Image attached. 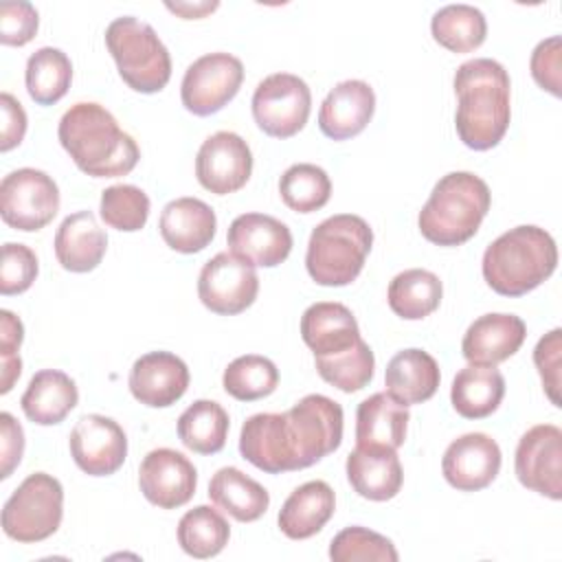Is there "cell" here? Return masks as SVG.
Segmentation results:
<instances>
[{
  "mask_svg": "<svg viewBox=\"0 0 562 562\" xmlns=\"http://www.w3.org/2000/svg\"><path fill=\"white\" fill-rule=\"evenodd\" d=\"M138 487L151 505L160 509H176L193 498L198 470L182 452L156 448L140 461Z\"/></svg>",
  "mask_w": 562,
  "mask_h": 562,
  "instance_id": "16",
  "label": "cell"
},
{
  "mask_svg": "<svg viewBox=\"0 0 562 562\" xmlns=\"http://www.w3.org/2000/svg\"><path fill=\"white\" fill-rule=\"evenodd\" d=\"M443 296L439 277L424 268H408L393 277L389 283L386 301L393 314L404 321H422L430 316Z\"/></svg>",
  "mask_w": 562,
  "mask_h": 562,
  "instance_id": "32",
  "label": "cell"
},
{
  "mask_svg": "<svg viewBox=\"0 0 562 562\" xmlns=\"http://www.w3.org/2000/svg\"><path fill=\"white\" fill-rule=\"evenodd\" d=\"M59 211L55 180L33 167L11 171L0 182V215L15 231L33 233L53 222Z\"/></svg>",
  "mask_w": 562,
  "mask_h": 562,
  "instance_id": "10",
  "label": "cell"
},
{
  "mask_svg": "<svg viewBox=\"0 0 562 562\" xmlns=\"http://www.w3.org/2000/svg\"><path fill=\"white\" fill-rule=\"evenodd\" d=\"M24 81L29 97L37 105H53L70 88L72 64L64 50L42 46L26 59Z\"/></svg>",
  "mask_w": 562,
  "mask_h": 562,
  "instance_id": "35",
  "label": "cell"
},
{
  "mask_svg": "<svg viewBox=\"0 0 562 562\" xmlns=\"http://www.w3.org/2000/svg\"><path fill=\"white\" fill-rule=\"evenodd\" d=\"M531 77L533 81L551 92L553 97H560V68H562V50H560V37L551 35L542 40L533 53H531Z\"/></svg>",
  "mask_w": 562,
  "mask_h": 562,
  "instance_id": "46",
  "label": "cell"
},
{
  "mask_svg": "<svg viewBox=\"0 0 562 562\" xmlns=\"http://www.w3.org/2000/svg\"><path fill=\"white\" fill-rule=\"evenodd\" d=\"M209 498L239 522L259 520L270 505L268 490L233 465L220 468L213 474L209 483Z\"/></svg>",
  "mask_w": 562,
  "mask_h": 562,
  "instance_id": "31",
  "label": "cell"
},
{
  "mask_svg": "<svg viewBox=\"0 0 562 562\" xmlns=\"http://www.w3.org/2000/svg\"><path fill=\"white\" fill-rule=\"evenodd\" d=\"M259 292L255 266L233 252H217L198 277V296L215 314L233 316L250 307Z\"/></svg>",
  "mask_w": 562,
  "mask_h": 562,
  "instance_id": "12",
  "label": "cell"
},
{
  "mask_svg": "<svg viewBox=\"0 0 562 562\" xmlns=\"http://www.w3.org/2000/svg\"><path fill=\"white\" fill-rule=\"evenodd\" d=\"M244 64L231 53H209L198 57L182 77V105L195 116L220 112L241 88Z\"/></svg>",
  "mask_w": 562,
  "mask_h": 562,
  "instance_id": "11",
  "label": "cell"
},
{
  "mask_svg": "<svg viewBox=\"0 0 562 562\" xmlns=\"http://www.w3.org/2000/svg\"><path fill=\"white\" fill-rule=\"evenodd\" d=\"M283 443L290 470H303L331 454L342 441V406L312 393L283 413Z\"/></svg>",
  "mask_w": 562,
  "mask_h": 562,
  "instance_id": "7",
  "label": "cell"
},
{
  "mask_svg": "<svg viewBox=\"0 0 562 562\" xmlns=\"http://www.w3.org/2000/svg\"><path fill=\"white\" fill-rule=\"evenodd\" d=\"M105 46L121 79L143 94L160 92L171 79V57L156 31L134 15L116 18L105 29Z\"/></svg>",
  "mask_w": 562,
  "mask_h": 562,
  "instance_id": "6",
  "label": "cell"
},
{
  "mask_svg": "<svg viewBox=\"0 0 562 562\" xmlns=\"http://www.w3.org/2000/svg\"><path fill=\"white\" fill-rule=\"evenodd\" d=\"M505 397V378L494 364L463 367L450 389L452 408L465 419H483L492 415Z\"/></svg>",
  "mask_w": 562,
  "mask_h": 562,
  "instance_id": "30",
  "label": "cell"
},
{
  "mask_svg": "<svg viewBox=\"0 0 562 562\" xmlns=\"http://www.w3.org/2000/svg\"><path fill=\"white\" fill-rule=\"evenodd\" d=\"M127 386L136 402L151 408H167L187 393L189 369L171 351H149L132 364Z\"/></svg>",
  "mask_w": 562,
  "mask_h": 562,
  "instance_id": "19",
  "label": "cell"
},
{
  "mask_svg": "<svg viewBox=\"0 0 562 562\" xmlns=\"http://www.w3.org/2000/svg\"><path fill=\"white\" fill-rule=\"evenodd\" d=\"M57 136L72 162L92 178L127 176L140 158L136 140L103 105L92 101L70 105L59 121Z\"/></svg>",
  "mask_w": 562,
  "mask_h": 562,
  "instance_id": "2",
  "label": "cell"
},
{
  "mask_svg": "<svg viewBox=\"0 0 562 562\" xmlns=\"http://www.w3.org/2000/svg\"><path fill=\"white\" fill-rule=\"evenodd\" d=\"M217 228L215 211L198 200V198H176L169 204H165L158 231L165 244L182 255H193L204 250Z\"/></svg>",
  "mask_w": 562,
  "mask_h": 562,
  "instance_id": "22",
  "label": "cell"
},
{
  "mask_svg": "<svg viewBox=\"0 0 562 562\" xmlns=\"http://www.w3.org/2000/svg\"><path fill=\"white\" fill-rule=\"evenodd\" d=\"M0 112H2V125H0V149L9 151L18 147L24 140L26 134V112L20 105V101L2 92L0 94Z\"/></svg>",
  "mask_w": 562,
  "mask_h": 562,
  "instance_id": "48",
  "label": "cell"
},
{
  "mask_svg": "<svg viewBox=\"0 0 562 562\" xmlns=\"http://www.w3.org/2000/svg\"><path fill=\"white\" fill-rule=\"evenodd\" d=\"M176 536L180 549L187 555L206 560L217 555L228 544L231 527L217 509L209 505H198L180 518Z\"/></svg>",
  "mask_w": 562,
  "mask_h": 562,
  "instance_id": "36",
  "label": "cell"
},
{
  "mask_svg": "<svg viewBox=\"0 0 562 562\" xmlns=\"http://www.w3.org/2000/svg\"><path fill=\"white\" fill-rule=\"evenodd\" d=\"M452 86L457 94L454 127L461 143L474 151L496 147L512 119V83L505 66L490 57L463 61Z\"/></svg>",
  "mask_w": 562,
  "mask_h": 562,
  "instance_id": "1",
  "label": "cell"
},
{
  "mask_svg": "<svg viewBox=\"0 0 562 562\" xmlns=\"http://www.w3.org/2000/svg\"><path fill=\"white\" fill-rule=\"evenodd\" d=\"M408 406L384 393H373L356 411V446L397 450L406 439Z\"/></svg>",
  "mask_w": 562,
  "mask_h": 562,
  "instance_id": "27",
  "label": "cell"
},
{
  "mask_svg": "<svg viewBox=\"0 0 562 562\" xmlns=\"http://www.w3.org/2000/svg\"><path fill=\"white\" fill-rule=\"evenodd\" d=\"M318 375L340 389L342 393H356L364 389L375 371V358L371 347L360 338L353 347H349L342 353L327 356V358H314Z\"/></svg>",
  "mask_w": 562,
  "mask_h": 562,
  "instance_id": "39",
  "label": "cell"
},
{
  "mask_svg": "<svg viewBox=\"0 0 562 562\" xmlns=\"http://www.w3.org/2000/svg\"><path fill=\"white\" fill-rule=\"evenodd\" d=\"M55 257L68 272L94 270L108 248L105 231L97 224L92 211H77L59 224L55 233Z\"/></svg>",
  "mask_w": 562,
  "mask_h": 562,
  "instance_id": "25",
  "label": "cell"
},
{
  "mask_svg": "<svg viewBox=\"0 0 562 562\" xmlns=\"http://www.w3.org/2000/svg\"><path fill=\"white\" fill-rule=\"evenodd\" d=\"M371 246L373 231L360 215H331L310 235L305 252L307 274L318 285H349L362 272Z\"/></svg>",
  "mask_w": 562,
  "mask_h": 562,
  "instance_id": "5",
  "label": "cell"
},
{
  "mask_svg": "<svg viewBox=\"0 0 562 562\" xmlns=\"http://www.w3.org/2000/svg\"><path fill=\"white\" fill-rule=\"evenodd\" d=\"M533 362L538 367L542 386L547 397L553 406L560 404V367H562V329L555 327L549 334H544L536 349H533Z\"/></svg>",
  "mask_w": 562,
  "mask_h": 562,
  "instance_id": "44",
  "label": "cell"
},
{
  "mask_svg": "<svg viewBox=\"0 0 562 562\" xmlns=\"http://www.w3.org/2000/svg\"><path fill=\"white\" fill-rule=\"evenodd\" d=\"M558 266L555 239L522 224L496 237L483 252V279L501 296H522L542 285Z\"/></svg>",
  "mask_w": 562,
  "mask_h": 562,
  "instance_id": "3",
  "label": "cell"
},
{
  "mask_svg": "<svg viewBox=\"0 0 562 562\" xmlns=\"http://www.w3.org/2000/svg\"><path fill=\"white\" fill-rule=\"evenodd\" d=\"M64 518V487L46 472L29 474L2 507V531L15 542L50 538Z\"/></svg>",
  "mask_w": 562,
  "mask_h": 562,
  "instance_id": "8",
  "label": "cell"
},
{
  "mask_svg": "<svg viewBox=\"0 0 562 562\" xmlns=\"http://www.w3.org/2000/svg\"><path fill=\"white\" fill-rule=\"evenodd\" d=\"M279 384V369L277 364L257 353H246L235 358L222 375L224 391L239 400V402H255L263 400L274 393Z\"/></svg>",
  "mask_w": 562,
  "mask_h": 562,
  "instance_id": "37",
  "label": "cell"
},
{
  "mask_svg": "<svg viewBox=\"0 0 562 562\" xmlns=\"http://www.w3.org/2000/svg\"><path fill=\"white\" fill-rule=\"evenodd\" d=\"M329 558L334 562H397L400 555L386 536L360 525H351L331 538Z\"/></svg>",
  "mask_w": 562,
  "mask_h": 562,
  "instance_id": "41",
  "label": "cell"
},
{
  "mask_svg": "<svg viewBox=\"0 0 562 562\" xmlns=\"http://www.w3.org/2000/svg\"><path fill=\"white\" fill-rule=\"evenodd\" d=\"M492 204L490 187L472 171H450L430 191L419 211V233L437 246L472 239Z\"/></svg>",
  "mask_w": 562,
  "mask_h": 562,
  "instance_id": "4",
  "label": "cell"
},
{
  "mask_svg": "<svg viewBox=\"0 0 562 562\" xmlns=\"http://www.w3.org/2000/svg\"><path fill=\"white\" fill-rule=\"evenodd\" d=\"M252 173V154L248 143L235 132H215L198 149L195 176L198 182L215 193L228 195L246 187Z\"/></svg>",
  "mask_w": 562,
  "mask_h": 562,
  "instance_id": "14",
  "label": "cell"
},
{
  "mask_svg": "<svg viewBox=\"0 0 562 562\" xmlns=\"http://www.w3.org/2000/svg\"><path fill=\"white\" fill-rule=\"evenodd\" d=\"M220 7V2H167V9L171 13H178L184 20H200L206 13H213Z\"/></svg>",
  "mask_w": 562,
  "mask_h": 562,
  "instance_id": "49",
  "label": "cell"
},
{
  "mask_svg": "<svg viewBox=\"0 0 562 562\" xmlns=\"http://www.w3.org/2000/svg\"><path fill=\"white\" fill-rule=\"evenodd\" d=\"M37 257L24 244L7 241L2 246V263H0V294H22L26 292L37 277Z\"/></svg>",
  "mask_w": 562,
  "mask_h": 562,
  "instance_id": "42",
  "label": "cell"
},
{
  "mask_svg": "<svg viewBox=\"0 0 562 562\" xmlns=\"http://www.w3.org/2000/svg\"><path fill=\"white\" fill-rule=\"evenodd\" d=\"M77 402L79 391L70 375L59 369H42L31 378L20 406L33 424L53 426L64 422Z\"/></svg>",
  "mask_w": 562,
  "mask_h": 562,
  "instance_id": "29",
  "label": "cell"
},
{
  "mask_svg": "<svg viewBox=\"0 0 562 562\" xmlns=\"http://www.w3.org/2000/svg\"><path fill=\"white\" fill-rule=\"evenodd\" d=\"M375 112V92L362 79L336 83L318 110V127L331 140L358 136Z\"/></svg>",
  "mask_w": 562,
  "mask_h": 562,
  "instance_id": "20",
  "label": "cell"
},
{
  "mask_svg": "<svg viewBox=\"0 0 562 562\" xmlns=\"http://www.w3.org/2000/svg\"><path fill=\"white\" fill-rule=\"evenodd\" d=\"M228 250L252 266L274 268L283 263L292 250L290 228L266 213L237 215L226 235Z\"/></svg>",
  "mask_w": 562,
  "mask_h": 562,
  "instance_id": "18",
  "label": "cell"
},
{
  "mask_svg": "<svg viewBox=\"0 0 562 562\" xmlns=\"http://www.w3.org/2000/svg\"><path fill=\"white\" fill-rule=\"evenodd\" d=\"M347 481L362 498L382 503L397 496L404 481L400 457L391 448L356 446L345 463Z\"/></svg>",
  "mask_w": 562,
  "mask_h": 562,
  "instance_id": "24",
  "label": "cell"
},
{
  "mask_svg": "<svg viewBox=\"0 0 562 562\" xmlns=\"http://www.w3.org/2000/svg\"><path fill=\"white\" fill-rule=\"evenodd\" d=\"M283 204L296 213H314L329 202L331 180L327 171L312 162H296L279 178Z\"/></svg>",
  "mask_w": 562,
  "mask_h": 562,
  "instance_id": "38",
  "label": "cell"
},
{
  "mask_svg": "<svg viewBox=\"0 0 562 562\" xmlns=\"http://www.w3.org/2000/svg\"><path fill=\"white\" fill-rule=\"evenodd\" d=\"M527 338V325L516 314H483L463 334L461 351L472 364H498L512 358Z\"/></svg>",
  "mask_w": 562,
  "mask_h": 562,
  "instance_id": "21",
  "label": "cell"
},
{
  "mask_svg": "<svg viewBox=\"0 0 562 562\" xmlns=\"http://www.w3.org/2000/svg\"><path fill=\"white\" fill-rule=\"evenodd\" d=\"M40 26L37 9L31 2H2L0 4V42L4 46L29 44Z\"/></svg>",
  "mask_w": 562,
  "mask_h": 562,
  "instance_id": "45",
  "label": "cell"
},
{
  "mask_svg": "<svg viewBox=\"0 0 562 562\" xmlns=\"http://www.w3.org/2000/svg\"><path fill=\"white\" fill-rule=\"evenodd\" d=\"M439 364L424 349H402L397 351L384 373L386 393L395 397L400 404H422L430 400L439 389Z\"/></svg>",
  "mask_w": 562,
  "mask_h": 562,
  "instance_id": "28",
  "label": "cell"
},
{
  "mask_svg": "<svg viewBox=\"0 0 562 562\" xmlns=\"http://www.w3.org/2000/svg\"><path fill=\"white\" fill-rule=\"evenodd\" d=\"M432 40L450 53H470L485 42L487 22L472 4H446L430 20Z\"/></svg>",
  "mask_w": 562,
  "mask_h": 562,
  "instance_id": "34",
  "label": "cell"
},
{
  "mask_svg": "<svg viewBox=\"0 0 562 562\" xmlns=\"http://www.w3.org/2000/svg\"><path fill=\"white\" fill-rule=\"evenodd\" d=\"M336 496L329 483L307 481L299 485L281 505L279 529L290 540H307L316 536L334 516Z\"/></svg>",
  "mask_w": 562,
  "mask_h": 562,
  "instance_id": "26",
  "label": "cell"
},
{
  "mask_svg": "<svg viewBox=\"0 0 562 562\" xmlns=\"http://www.w3.org/2000/svg\"><path fill=\"white\" fill-rule=\"evenodd\" d=\"M24 340L22 321L9 312H0V393H9L22 373V360L18 349Z\"/></svg>",
  "mask_w": 562,
  "mask_h": 562,
  "instance_id": "43",
  "label": "cell"
},
{
  "mask_svg": "<svg viewBox=\"0 0 562 562\" xmlns=\"http://www.w3.org/2000/svg\"><path fill=\"white\" fill-rule=\"evenodd\" d=\"M501 448L485 432H465L443 452V479L459 492H479L501 472Z\"/></svg>",
  "mask_w": 562,
  "mask_h": 562,
  "instance_id": "17",
  "label": "cell"
},
{
  "mask_svg": "<svg viewBox=\"0 0 562 562\" xmlns=\"http://www.w3.org/2000/svg\"><path fill=\"white\" fill-rule=\"evenodd\" d=\"M24 454V430L11 413H0V479H9Z\"/></svg>",
  "mask_w": 562,
  "mask_h": 562,
  "instance_id": "47",
  "label": "cell"
},
{
  "mask_svg": "<svg viewBox=\"0 0 562 562\" xmlns=\"http://www.w3.org/2000/svg\"><path fill=\"white\" fill-rule=\"evenodd\" d=\"M70 457L90 476L114 474L127 457V435L105 415H83L68 437Z\"/></svg>",
  "mask_w": 562,
  "mask_h": 562,
  "instance_id": "15",
  "label": "cell"
},
{
  "mask_svg": "<svg viewBox=\"0 0 562 562\" xmlns=\"http://www.w3.org/2000/svg\"><path fill=\"white\" fill-rule=\"evenodd\" d=\"M99 213L110 228L134 233L147 224L149 198L134 184H112L101 193Z\"/></svg>",
  "mask_w": 562,
  "mask_h": 562,
  "instance_id": "40",
  "label": "cell"
},
{
  "mask_svg": "<svg viewBox=\"0 0 562 562\" xmlns=\"http://www.w3.org/2000/svg\"><path fill=\"white\" fill-rule=\"evenodd\" d=\"M228 413L213 400H195L178 417L180 441L198 454H215L228 437Z\"/></svg>",
  "mask_w": 562,
  "mask_h": 562,
  "instance_id": "33",
  "label": "cell"
},
{
  "mask_svg": "<svg viewBox=\"0 0 562 562\" xmlns=\"http://www.w3.org/2000/svg\"><path fill=\"white\" fill-rule=\"evenodd\" d=\"M301 338L312 349L314 358H327L347 351L362 336L358 321L347 305L321 301L303 312Z\"/></svg>",
  "mask_w": 562,
  "mask_h": 562,
  "instance_id": "23",
  "label": "cell"
},
{
  "mask_svg": "<svg viewBox=\"0 0 562 562\" xmlns=\"http://www.w3.org/2000/svg\"><path fill=\"white\" fill-rule=\"evenodd\" d=\"M252 119L257 127L272 138L299 134L312 110L307 83L292 72H274L257 83L252 94Z\"/></svg>",
  "mask_w": 562,
  "mask_h": 562,
  "instance_id": "9",
  "label": "cell"
},
{
  "mask_svg": "<svg viewBox=\"0 0 562 562\" xmlns=\"http://www.w3.org/2000/svg\"><path fill=\"white\" fill-rule=\"evenodd\" d=\"M518 481L551 501L562 498V430L553 424L531 426L516 446Z\"/></svg>",
  "mask_w": 562,
  "mask_h": 562,
  "instance_id": "13",
  "label": "cell"
}]
</instances>
